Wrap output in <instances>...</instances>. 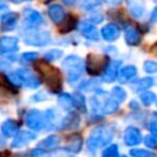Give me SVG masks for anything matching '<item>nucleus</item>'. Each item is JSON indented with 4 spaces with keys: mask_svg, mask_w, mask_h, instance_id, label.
<instances>
[{
    "mask_svg": "<svg viewBox=\"0 0 157 157\" xmlns=\"http://www.w3.org/2000/svg\"><path fill=\"white\" fill-rule=\"evenodd\" d=\"M114 135L115 132L112 125H108V124L98 125L93 128L88 134L86 140V147L91 153H96L98 150H102L103 147L112 144Z\"/></svg>",
    "mask_w": 157,
    "mask_h": 157,
    "instance_id": "obj_1",
    "label": "nucleus"
},
{
    "mask_svg": "<svg viewBox=\"0 0 157 157\" xmlns=\"http://www.w3.org/2000/svg\"><path fill=\"white\" fill-rule=\"evenodd\" d=\"M36 69L39 71V74L44 78V82L49 90H52L53 92L61 91V88H63V74L58 67L52 66L48 61H45L43 59V60L36 61Z\"/></svg>",
    "mask_w": 157,
    "mask_h": 157,
    "instance_id": "obj_2",
    "label": "nucleus"
},
{
    "mask_svg": "<svg viewBox=\"0 0 157 157\" xmlns=\"http://www.w3.org/2000/svg\"><path fill=\"white\" fill-rule=\"evenodd\" d=\"M64 70H65V76L69 83L74 85L77 81H80V78L82 77L83 74V59L76 54H70L67 55L63 63H61Z\"/></svg>",
    "mask_w": 157,
    "mask_h": 157,
    "instance_id": "obj_3",
    "label": "nucleus"
},
{
    "mask_svg": "<svg viewBox=\"0 0 157 157\" xmlns=\"http://www.w3.org/2000/svg\"><path fill=\"white\" fill-rule=\"evenodd\" d=\"M23 40L31 47H45L52 42V34L48 31L32 29L23 36Z\"/></svg>",
    "mask_w": 157,
    "mask_h": 157,
    "instance_id": "obj_4",
    "label": "nucleus"
},
{
    "mask_svg": "<svg viewBox=\"0 0 157 157\" xmlns=\"http://www.w3.org/2000/svg\"><path fill=\"white\" fill-rule=\"evenodd\" d=\"M25 123H26L27 128H29L32 131H36V132L42 131L48 128L43 112H40L39 109H34V108L26 113Z\"/></svg>",
    "mask_w": 157,
    "mask_h": 157,
    "instance_id": "obj_5",
    "label": "nucleus"
},
{
    "mask_svg": "<svg viewBox=\"0 0 157 157\" xmlns=\"http://www.w3.org/2000/svg\"><path fill=\"white\" fill-rule=\"evenodd\" d=\"M123 142L125 146L128 147H136L140 144H142V132L139 128L136 126H128L125 128L124 132H123Z\"/></svg>",
    "mask_w": 157,
    "mask_h": 157,
    "instance_id": "obj_6",
    "label": "nucleus"
},
{
    "mask_svg": "<svg viewBox=\"0 0 157 157\" xmlns=\"http://www.w3.org/2000/svg\"><path fill=\"white\" fill-rule=\"evenodd\" d=\"M37 139V134L32 130H21L18 131L11 141V148L15 150H20L26 147L27 145H29L32 141H34Z\"/></svg>",
    "mask_w": 157,
    "mask_h": 157,
    "instance_id": "obj_7",
    "label": "nucleus"
},
{
    "mask_svg": "<svg viewBox=\"0 0 157 157\" xmlns=\"http://www.w3.org/2000/svg\"><path fill=\"white\" fill-rule=\"evenodd\" d=\"M85 69L90 75H98L104 69V58L98 54H88L85 61Z\"/></svg>",
    "mask_w": 157,
    "mask_h": 157,
    "instance_id": "obj_8",
    "label": "nucleus"
},
{
    "mask_svg": "<svg viewBox=\"0 0 157 157\" xmlns=\"http://www.w3.org/2000/svg\"><path fill=\"white\" fill-rule=\"evenodd\" d=\"M21 81H22V86H26L28 88H38L40 86V80L39 77L31 70L27 67H22L17 70Z\"/></svg>",
    "mask_w": 157,
    "mask_h": 157,
    "instance_id": "obj_9",
    "label": "nucleus"
},
{
    "mask_svg": "<svg viewBox=\"0 0 157 157\" xmlns=\"http://www.w3.org/2000/svg\"><path fill=\"white\" fill-rule=\"evenodd\" d=\"M121 67V61L120 60H110L108 64L104 65V69L102 71V80L105 82H113L117 80L119 75V70Z\"/></svg>",
    "mask_w": 157,
    "mask_h": 157,
    "instance_id": "obj_10",
    "label": "nucleus"
},
{
    "mask_svg": "<svg viewBox=\"0 0 157 157\" xmlns=\"http://www.w3.org/2000/svg\"><path fill=\"white\" fill-rule=\"evenodd\" d=\"M81 118L78 115V113L76 112H69L64 118H61L58 123V129L60 130H74L77 129L80 125Z\"/></svg>",
    "mask_w": 157,
    "mask_h": 157,
    "instance_id": "obj_11",
    "label": "nucleus"
},
{
    "mask_svg": "<svg viewBox=\"0 0 157 157\" xmlns=\"http://www.w3.org/2000/svg\"><path fill=\"white\" fill-rule=\"evenodd\" d=\"M65 151H67L71 155H77L83 148V137L80 134H72L67 137L65 144Z\"/></svg>",
    "mask_w": 157,
    "mask_h": 157,
    "instance_id": "obj_12",
    "label": "nucleus"
},
{
    "mask_svg": "<svg viewBox=\"0 0 157 157\" xmlns=\"http://www.w3.org/2000/svg\"><path fill=\"white\" fill-rule=\"evenodd\" d=\"M18 50V38L12 36H5L0 38V54H11Z\"/></svg>",
    "mask_w": 157,
    "mask_h": 157,
    "instance_id": "obj_13",
    "label": "nucleus"
},
{
    "mask_svg": "<svg viewBox=\"0 0 157 157\" xmlns=\"http://www.w3.org/2000/svg\"><path fill=\"white\" fill-rule=\"evenodd\" d=\"M18 131H20V124L15 119H6L0 125L1 136L5 139L13 137Z\"/></svg>",
    "mask_w": 157,
    "mask_h": 157,
    "instance_id": "obj_14",
    "label": "nucleus"
},
{
    "mask_svg": "<svg viewBox=\"0 0 157 157\" xmlns=\"http://www.w3.org/2000/svg\"><path fill=\"white\" fill-rule=\"evenodd\" d=\"M126 5H128V10H129L130 15L134 18L140 20L145 16L146 5H145L144 0H126Z\"/></svg>",
    "mask_w": 157,
    "mask_h": 157,
    "instance_id": "obj_15",
    "label": "nucleus"
},
{
    "mask_svg": "<svg viewBox=\"0 0 157 157\" xmlns=\"http://www.w3.org/2000/svg\"><path fill=\"white\" fill-rule=\"evenodd\" d=\"M78 31L81 33V36L88 40H93V42H98L99 40V34L97 28L91 23V22H82L78 27Z\"/></svg>",
    "mask_w": 157,
    "mask_h": 157,
    "instance_id": "obj_16",
    "label": "nucleus"
},
{
    "mask_svg": "<svg viewBox=\"0 0 157 157\" xmlns=\"http://www.w3.org/2000/svg\"><path fill=\"white\" fill-rule=\"evenodd\" d=\"M102 38L107 42H114L120 37V28L115 23H107L101 29Z\"/></svg>",
    "mask_w": 157,
    "mask_h": 157,
    "instance_id": "obj_17",
    "label": "nucleus"
},
{
    "mask_svg": "<svg viewBox=\"0 0 157 157\" xmlns=\"http://www.w3.org/2000/svg\"><path fill=\"white\" fill-rule=\"evenodd\" d=\"M119 109V103L112 98V97H105L104 99H99V114H113L115 112H118Z\"/></svg>",
    "mask_w": 157,
    "mask_h": 157,
    "instance_id": "obj_18",
    "label": "nucleus"
},
{
    "mask_svg": "<svg viewBox=\"0 0 157 157\" xmlns=\"http://www.w3.org/2000/svg\"><path fill=\"white\" fill-rule=\"evenodd\" d=\"M18 13L17 12H6L1 16V28L2 31H6V32H10V31H13L15 27L17 26L18 23Z\"/></svg>",
    "mask_w": 157,
    "mask_h": 157,
    "instance_id": "obj_19",
    "label": "nucleus"
},
{
    "mask_svg": "<svg viewBox=\"0 0 157 157\" xmlns=\"http://www.w3.org/2000/svg\"><path fill=\"white\" fill-rule=\"evenodd\" d=\"M25 18H26V23L32 27V28H36L38 26H40L44 20H43V16L39 11L34 10V9H26L25 11Z\"/></svg>",
    "mask_w": 157,
    "mask_h": 157,
    "instance_id": "obj_20",
    "label": "nucleus"
},
{
    "mask_svg": "<svg viewBox=\"0 0 157 157\" xmlns=\"http://www.w3.org/2000/svg\"><path fill=\"white\" fill-rule=\"evenodd\" d=\"M60 144H61L60 136L56 135V134H52V135H48L47 137H44V139L38 144V146L42 147V148H44V150H47L48 152H50V151L58 150L59 146H60Z\"/></svg>",
    "mask_w": 157,
    "mask_h": 157,
    "instance_id": "obj_21",
    "label": "nucleus"
},
{
    "mask_svg": "<svg viewBox=\"0 0 157 157\" xmlns=\"http://www.w3.org/2000/svg\"><path fill=\"white\" fill-rule=\"evenodd\" d=\"M48 16L54 23H60L65 17L64 7L59 4H53L48 7Z\"/></svg>",
    "mask_w": 157,
    "mask_h": 157,
    "instance_id": "obj_22",
    "label": "nucleus"
},
{
    "mask_svg": "<svg viewBox=\"0 0 157 157\" xmlns=\"http://www.w3.org/2000/svg\"><path fill=\"white\" fill-rule=\"evenodd\" d=\"M136 75H137L136 66L135 65H126L124 67H120L118 77L120 80V82L125 83V82H130L131 80H134L136 77Z\"/></svg>",
    "mask_w": 157,
    "mask_h": 157,
    "instance_id": "obj_23",
    "label": "nucleus"
},
{
    "mask_svg": "<svg viewBox=\"0 0 157 157\" xmlns=\"http://www.w3.org/2000/svg\"><path fill=\"white\" fill-rule=\"evenodd\" d=\"M124 38L126 44L135 47L141 43V34L134 28V27H126L124 31Z\"/></svg>",
    "mask_w": 157,
    "mask_h": 157,
    "instance_id": "obj_24",
    "label": "nucleus"
},
{
    "mask_svg": "<svg viewBox=\"0 0 157 157\" xmlns=\"http://www.w3.org/2000/svg\"><path fill=\"white\" fill-rule=\"evenodd\" d=\"M153 85H155V80L152 77H142V78H139L135 82H132L131 90H134L136 92H142V91H146L147 88L152 87Z\"/></svg>",
    "mask_w": 157,
    "mask_h": 157,
    "instance_id": "obj_25",
    "label": "nucleus"
},
{
    "mask_svg": "<svg viewBox=\"0 0 157 157\" xmlns=\"http://www.w3.org/2000/svg\"><path fill=\"white\" fill-rule=\"evenodd\" d=\"M101 7V0H81L80 9L83 11L96 12Z\"/></svg>",
    "mask_w": 157,
    "mask_h": 157,
    "instance_id": "obj_26",
    "label": "nucleus"
},
{
    "mask_svg": "<svg viewBox=\"0 0 157 157\" xmlns=\"http://www.w3.org/2000/svg\"><path fill=\"white\" fill-rule=\"evenodd\" d=\"M58 103L65 110H70L71 108H74L72 96L69 94V93H60L59 97H58Z\"/></svg>",
    "mask_w": 157,
    "mask_h": 157,
    "instance_id": "obj_27",
    "label": "nucleus"
},
{
    "mask_svg": "<svg viewBox=\"0 0 157 157\" xmlns=\"http://www.w3.org/2000/svg\"><path fill=\"white\" fill-rule=\"evenodd\" d=\"M139 98H140V102L144 104V105H146V107H150L152 103H155L156 102V94H155V92H151V91H142V92H140V94H139Z\"/></svg>",
    "mask_w": 157,
    "mask_h": 157,
    "instance_id": "obj_28",
    "label": "nucleus"
},
{
    "mask_svg": "<svg viewBox=\"0 0 157 157\" xmlns=\"http://www.w3.org/2000/svg\"><path fill=\"white\" fill-rule=\"evenodd\" d=\"M110 94H112V98H114L118 103L125 102V99H126V97H128L126 91H125L123 87H120V86H114V87L112 88V91H110Z\"/></svg>",
    "mask_w": 157,
    "mask_h": 157,
    "instance_id": "obj_29",
    "label": "nucleus"
},
{
    "mask_svg": "<svg viewBox=\"0 0 157 157\" xmlns=\"http://www.w3.org/2000/svg\"><path fill=\"white\" fill-rule=\"evenodd\" d=\"M120 153H119V146L117 144H109L108 146L103 147L102 148V152H101V157H118Z\"/></svg>",
    "mask_w": 157,
    "mask_h": 157,
    "instance_id": "obj_30",
    "label": "nucleus"
},
{
    "mask_svg": "<svg viewBox=\"0 0 157 157\" xmlns=\"http://www.w3.org/2000/svg\"><path fill=\"white\" fill-rule=\"evenodd\" d=\"M129 157H157V155L150 150H146V148L132 147L129 151Z\"/></svg>",
    "mask_w": 157,
    "mask_h": 157,
    "instance_id": "obj_31",
    "label": "nucleus"
},
{
    "mask_svg": "<svg viewBox=\"0 0 157 157\" xmlns=\"http://www.w3.org/2000/svg\"><path fill=\"white\" fill-rule=\"evenodd\" d=\"M72 102L75 108H77L81 112H86V99L81 92H75L72 94Z\"/></svg>",
    "mask_w": 157,
    "mask_h": 157,
    "instance_id": "obj_32",
    "label": "nucleus"
},
{
    "mask_svg": "<svg viewBox=\"0 0 157 157\" xmlns=\"http://www.w3.org/2000/svg\"><path fill=\"white\" fill-rule=\"evenodd\" d=\"M61 22H63V25L60 27V32L61 33H67V32H70V31L74 29L75 23H76V20H75V17H72L71 15H69V16L64 17V20Z\"/></svg>",
    "mask_w": 157,
    "mask_h": 157,
    "instance_id": "obj_33",
    "label": "nucleus"
},
{
    "mask_svg": "<svg viewBox=\"0 0 157 157\" xmlns=\"http://www.w3.org/2000/svg\"><path fill=\"white\" fill-rule=\"evenodd\" d=\"M64 55V52L61 49H50L44 54V60L45 61H53V60H58Z\"/></svg>",
    "mask_w": 157,
    "mask_h": 157,
    "instance_id": "obj_34",
    "label": "nucleus"
},
{
    "mask_svg": "<svg viewBox=\"0 0 157 157\" xmlns=\"http://www.w3.org/2000/svg\"><path fill=\"white\" fill-rule=\"evenodd\" d=\"M142 142H144V145H145L147 148H150V150H156V148H157V136H155V135H152V134L146 135V136L142 139Z\"/></svg>",
    "mask_w": 157,
    "mask_h": 157,
    "instance_id": "obj_35",
    "label": "nucleus"
},
{
    "mask_svg": "<svg viewBox=\"0 0 157 157\" xmlns=\"http://www.w3.org/2000/svg\"><path fill=\"white\" fill-rule=\"evenodd\" d=\"M13 61H15V58L9 55V54H5L4 56H0V71L9 69Z\"/></svg>",
    "mask_w": 157,
    "mask_h": 157,
    "instance_id": "obj_36",
    "label": "nucleus"
},
{
    "mask_svg": "<svg viewBox=\"0 0 157 157\" xmlns=\"http://www.w3.org/2000/svg\"><path fill=\"white\" fill-rule=\"evenodd\" d=\"M7 80H9V82H10L13 87H21V86H22V81H21V77H20V75H18L17 71L10 72V74L7 75Z\"/></svg>",
    "mask_w": 157,
    "mask_h": 157,
    "instance_id": "obj_37",
    "label": "nucleus"
},
{
    "mask_svg": "<svg viewBox=\"0 0 157 157\" xmlns=\"http://www.w3.org/2000/svg\"><path fill=\"white\" fill-rule=\"evenodd\" d=\"M142 66H144L145 72H147V74L157 72V61H155V60H145Z\"/></svg>",
    "mask_w": 157,
    "mask_h": 157,
    "instance_id": "obj_38",
    "label": "nucleus"
},
{
    "mask_svg": "<svg viewBox=\"0 0 157 157\" xmlns=\"http://www.w3.org/2000/svg\"><path fill=\"white\" fill-rule=\"evenodd\" d=\"M29 157H50V152H48L47 150L37 146L33 150H31L29 152Z\"/></svg>",
    "mask_w": 157,
    "mask_h": 157,
    "instance_id": "obj_39",
    "label": "nucleus"
},
{
    "mask_svg": "<svg viewBox=\"0 0 157 157\" xmlns=\"http://www.w3.org/2000/svg\"><path fill=\"white\" fill-rule=\"evenodd\" d=\"M38 58V53L37 52H25L22 55H21V61L22 63H32V61H36Z\"/></svg>",
    "mask_w": 157,
    "mask_h": 157,
    "instance_id": "obj_40",
    "label": "nucleus"
},
{
    "mask_svg": "<svg viewBox=\"0 0 157 157\" xmlns=\"http://www.w3.org/2000/svg\"><path fill=\"white\" fill-rule=\"evenodd\" d=\"M45 99H48V94L45 92H43V91H40V92H38V93H36V94H33L31 97L32 102H43Z\"/></svg>",
    "mask_w": 157,
    "mask_h": 157,
    "instance_id": "obj_41",
    "label": "nucleus"
},
{
    "mask_svg": "<svg viewBox=\"0 0 157 157\" xmlns=\"http://www.w3.org/2000/svg\"><path fill=\"white\" fill-rule=\"evenodd\" d=\"M147 129H148L150 134H152V135L157 136V121H156V120L150 121V123L147 124Z\"/></svg>",
    "mask_w": 157,
    "mask_h": 157,
    "instance_id": "obj_42",
    "label": "nucleus"
},
{
    "mask_svg": "<svg viewBox=\"0 0 157 157\" xmlns=\"http://www.w3.org/2000/svg\"><path fill=\"white\" fill-rule=\"evenodd\" d=\"M102 20H103V16L97 12H93V15H91V17H90V21L93 23H99Z\"/></svg>",
    "mask_w": 157,
    "mask_h": 157,
    "instance_id": "obj_43",
    "label": "nucleus"
},
{
    "mask_svg": "<svg viewBox=\"0 0 157 157\" xmlns=\"http://www.w3.org/2000/svg\"><path fill=\"white\" fill-rule=\"evenodd\" d=\"M101 1H103V2H105L108 5H112V6H117V5H119L121 2V0H101Z\"/></svg>",
    "mask_w": 157,
    "mask_h": 157,
    "instance_id": "obj_44",
    "label": "nucleus"
},
{
    "mask_svg": "<svg viewBox=\"0 0 157 157\" xmlns=\"http://www.w3.org/2000/svg\"><path fill=\"white\" fill-rule=\"evenodd\" d=\"M151 21H153V22H157V6L152 10V12H151Z\"/></svg>",
    "mask_w": 157,
    "mask_h": 157,
    "instance_id": "obj_45",
    "label": "nucleus"
},
{
    "mask_svg": "<svg viewBox=\"0 0 157 157\" xmlns=\"http://www.w3.org/2000/svg\"><path fill=\"white\" fill-rule=\"evenodd\" d=\"M4 10H7V4L5 0H0V11H4Z\"/></svg>",
    "mask_w": 157,
    "mask_h": 157,
    "instance_id": "obj_46",
    "label": "nucleus"
},
{
    "mask_svg": "<svg viewBox=\"0 0 157 157\" xmlns=\"http://www.w3.org/2000/svg\"><path fill=\"white\" fill-rule=\"evenodd\" d=\"M0 157H10V151H0Z\"/></svg>",
    "mask_w": 157,
    "mask_h": 157,
    "instance_id": "obj_47",
    "label": "nucleus"
},
{
    "mask_svg": "<svg viewBox=\"0 0 157 157\" xmlns=\"http://www.w3.org/2000/svg\"><path fill=\"white\" fill-rule=\"evenodd\" d=\"M63 1H64V4L67 5V6H72V5L76 2V0H63Z\"/></svg>",
    "mask_w": 157,
    "mask_h": 157,
    "instance_id": "obj_48",
    "label": "nucleus"
},
{
    "mask_svg": "<svg viewBox=\"0 0 157 157\" xmlns=\"http://www.w3.org/2000/svg\"><path fill=\"white\" fill-rule=\"evenodd\" d=\"M151 52H152L155 55H157V43H155V44L152 45V48H151Z\"/></svg>",
    "mask_w": 157,
    "mask_h": 157,
    "instance_id": "obj_49",
    "label": "nucleus"
},
{
    "mask_svg": "<svg viewBox=\"0 0 157 157\" xmlns=\"http://www.w3.org/2000/svg\"><path fill=\"white\" fill-rule=\"evenodd\" d=\"M132 107H134V109H137V108H139V105L136 104L135 101H131V102H130V108H132Z\"/></svg>",
    "mask_w": 157,
    "mask_h": 157,
    "instance_id": "obj_50",
    "label": "nucleus"
},
{
    "mask_svg": "<svg viewBox=\"0 0 157 157\" xmlns=\"http://www.w3.org/2000/svg\"><path fill=\"white\" fill-rule=\"evenodd\" d=\"M5 146V139L2 136H0V148H2Z\"/></svg>",
    "mask_w": 157,
    "mask_h": 157,
    "instance_id": "obj_51",
    "label": "nucleus"
},
{
    "mask_svg": "<svg viewBox=\"0 0 157 157\" xmlns=\"http://www.w3.org/2000/svg\"><path fill=\"white\" fill-rule=\"evenodd\" d=\"M11 2H15V4H20V2H23V1H32V0H10Z\"/></svg>",
    "mask_w": 157,
    "mask_h": 157,
    "instance_id": "obj_52",
    "label": "nucleus"
},
{
    "mask_svg": "<svg viewBox=\"0 0 157 157\" xmlns=\"http://www.w3.org/2000/svg\"><path fill=\"white\" fill-rule=\"evenodd\" d=\"M153 117H155V120H156V121H157V112H156V113H155V114H153Z\"/></svg>",
    "mask_w": 157,
    "mask_h": 157,
    "instance_id": "obj_53",
    "label": "nucleus"
},
{
    "mask_svg": "<svg viewBox=\"0 0 157 157\" xmlns=\"http://www.w3.org/2000/svg\"><path fill=\"white\" fill-rule=\"evenodd\" d=\"M118 157H129V156H126V155H119Z\"/></svg>",
    "mask_w": 157,
    "mask_h": 157,
    "instance_id": "obj_54",
    "label": "nucleus"
},
{
    "mask_svg": "<svg viewBox=\"0 0 157 157\" xmlns=\"http://www.w3.org/2000/svg\"><path fill=\"white\" fill-rule=\"evenodd\" d=\"M16 157H25V156H23V155H17Z\"/></svg>",
    "mask_w": 157,
    "mask_h": 157,
    "instance_id": "obj_55",
    "label": "nucleus"
},
{
    "mask_svg": "<svg viewBox=\"0 0 157 157\" xmlns=\"http://www.w3.org/2000/svg\"><path fill=\"white\" fill-rule=\"evenodd\" d=\"M69 157H74V156H69Z\"/></svg>",
    "mask_w": 157,
    "mask_h": 157,
    "instance_id": "obj_56",
    "label": "nucleus"
},
{
    "mask_svg": "<svg viewBox=\"0 0 157 157\" xmlns=\"http://www.w3.org/2000/svg\"><path fill=\"white\" fill-rule=\"evenodd\" d=\"M156 102H157V99H156Z\"/></svg>",
    "mask_w": 157,
    "mask_h": 157,
    "instance_id": "obj_57",
    "label": "nucleus"
}]
</instances>
